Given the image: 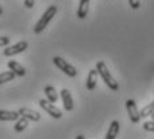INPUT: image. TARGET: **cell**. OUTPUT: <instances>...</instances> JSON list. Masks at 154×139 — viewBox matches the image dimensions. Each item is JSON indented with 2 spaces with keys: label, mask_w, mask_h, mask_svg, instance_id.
Masks as SVG:
<instances>
[{
  "label": "cell",
  "mask_w": 154,
  "mask_h": 139,
  "mask_svg": "<svg viewBox=\"0 0 154 139\" xmlns=\"http://www.w3.org/2000/svg\"><path fill=\"white\" fill-rule=\"evenodd\" d=\"M19 115L23 118H26V119L28 120H32V122H38V120H40V114L34 110H31V108H27V107H22L19 111Z\"/></svg>",
  "instance_id": "cell-8"
},
{
  "label": "cell",
  "mask_w": 154,
  "mask_h": 139,
  "mask_svg": "<svg viewBox=\"0 0 154 139\" xmlns=\"http://www.w3.org/2000/svg\"><path fill=\"white\" fill-rule=\"evenodd\" d=\"M88 5H90V0H79V7H78V15L79 19H85L88 12Z\"/></svg>",
  "instance_id": "cell-13"
},
{
  "label": "cell",
  "mask_w": 154,
  "mask_h": 139,
  "mask_svg": "<svg viewBox=\"0 0 154 139\" xmlns=\"http://www.w3.org/2000/svg\"><path fill=\"white\" fill-rule=\"evenodd\" d=\"M95 70L98 71V75L100 78L103 79V82H105V84L109 88H110L111 91H118V88H119V86H118L117 80L114 79V76L110 74V71H109L107 66L105 64V62L99 60L98 63H97V67Z\"/></svg>",
  "instance_id": "cell-1"
},
{
  "label": "cell",
  "mask_w": 154,
  "mask_h": 139,
  "mask_svg": "<svg viewBox=\"0 0 154 139\" xmlns=\"http://www.w3.org/2000/svg\"><path fill=\"white\" fill-rule=\"evenodd\" d=\"M2 15H3V8L0 7V16H2Z\"/></svg>",
  "instance_id": "cell-23"
},
{
  "label": "cell",
  "mask_w": 154,
  "mask_h": 139,
  "mask_svg": "<svg viewBox=\"0 0 154 139\" xmlns=\"http://www.w3.org/2000/svg\"><path fill=\"white\" fill-rule=\"evenodd\" d=\"M35 5V0H24V7L26 8H32Z\"/></svg>",
  "instance_id": "cell-21"
},
{
  "label": "cell",
  "mask_w": 154,
  "mask_h": 139,
  "mask_svg": "<svg viewBox=\"0 0 154 139\" xmlns=\"http://www.w3.org/2000/svg\"><path fill=\"white\" fill-rule=\"evenodd\" d=\"M8 68H10V71H12L16 76H24L26 75L24 67H23L22 64H20L19 62H16V60H10L8 62Z\"/></svg>",
  "instance_id": "cell-11"
},
{
  "label": "cell",
  "mask_w": 154,
  "mask_h": 139,
  "mask_svg": "<svg viewBox=\"0 0 154 139\" xmlns=\"http://www.w3.org/2000/svg\"><path fill=\"white\" fill-rule=\"evenodd\" d=\"M39 106L50 115V116L54 118V119H60L62 115H63V112L59 110L54 103H50L47 99H40L39 100Z\"/></svg>",
  "instance_id": "cell-4"
},
{
  "label": "cell",
  "mask_w": 154,
  "mask_h": 139,
  "mask_svg": "<svg viewBox=\"0 0 154 139\" xmlns=\"http://www.w3.org/2000/svg\"><path fill=\"white\" fill-rule=\"evenodd\" d=\"M60 98L63 100V107L66 111H72L74 108V100H72V96H71V92L67 88H63L60 91Z\"/></svg>",
  "instance_id": "cell-7"
},
{
  "label": "cell",
  "mask_w": 154,
  "mask_h": 139,
  "mask_svg": "<svg viewBox=\"0 0 154 139\" xmlns=\"http://www.w3.org/2000/svg\"><path fill=\"white\" fill-rule=\"evenodd\" d=\"M127 2H129L130 7H131L133 10H138V8L141 7V3H140V0H127Z\"/></svg>",
  "instance_id": "cell-19"
},
{
  "label": "cell",
  "mask_w": 154,
  "mask_h": 139,
  "mask_svg": "<svg viewBox=\"0 0 154 139\" xmlns=\"http://www.w3.org/2000/svg\"><path fill=\"white\" fill-rule=\"evenodd\" d=\"M52 62H54V64L62 72H64L67 76H70V78H74V76H76V74H78L75 67H74L72 64H70L67 60H64L63 58H60V56H55V58L52 59Z\"/></svg>",
  "instance_id": "cell-3"
},
{
  "label": "cell",
  "mask_w": 154,
  "mask_h": 139,
  "mask_svg": "<svg viewBox=\"0 0 154 139\" xmlns=\"http://www.w3.org/2000/svg\"><path fill=\"white\" fill-rule=\"evenodd\" d=\"M27 48H28V43L23 40V42H19V43L14 44V46H10V47H7V48H4L3 55L4 56H14V55L24 52Z\"/></svg>",
  "instance_id": "cell-6"
},
{
  "label": "cell",
  "mask_w": 154,
  "mask_h": 139,
  "mask_svg": "<svg viewBox=\"0 0 154 139\" xmlns=\"http://www.w3.org/2000/svg\"><path fill=\"white\" fill-rule=\"evenodd\" d=\"M44 94H46V98L50 103H55L59 98L58 92H56V90L52 86H46V87H44Z\"/></svg>",
  "instance_id": "cell-14"
},
{
  "label": "cell",
  "mask_w": 154,
  "mask_h": 139,
  "mask_svg": "<svg viewBox=\"0 0 154 139\" xmlns=\"http://www.w3.org/2000/svg\"><path fill=\"white\" fill-rule=\"evenodd\" d=\"M15 74L12 71H5V72H2L0 74V84H4L7 83V82H11L15 79Z\"/></svg>",
  "instance_id": "cell-17"
},
{
  "label": "cell",
  "mask_w": 154,
  "mask_h": 139,
  "mask_svg": "<svg viewBox=\"0 0 154 139\" xmlns=\"http://www.w3.org/2000/svg\"><path fill=\"white\" fill-rule=\"evenodd\" d=\"M10 44V38L8 36H0V47H5Z\"/></svg>",
  "instance_id": "cell-20"
},
{
  "label": "cell",
  "mask_w": 154,
  "mask_h": 139,
  "mask_svg": "<svg viewBox=\"0 0 154 139\" xmlns=\"http://www.w3.org/2000/svg\"><path fill=\"white\" fill-rule=\"evenodd\" d=\"M76 139H86V138H85V135L79 134V135H78V137H76Z\"/></svg>",
  "instance_id": "cell-22"
},
{
  "label": "cell",
  "mask_w": 154,
  "mask_h": 139,
  "mask_svg": "<svg viewBox=\"0 0 154 139\" xmlns=\"http://www.w3.org/2000/svg\"><path fill=\"white\" fill-rule=\"evenodd\" d=\"M126 110H127V114H129V118H130V120H131V123H134V125L140 123L141 115H140V110H138V107H137L135 100H133V99L126 100Z\"/></svg>",
  "instance_id": "cell-5"
},
{
  "label": "cell",
  "mask_w": 154,
  "mask_h": 139,
  "mask_svg": "<svg viewBox=\"0 0 154 139\" xmlns=\"http://www.w3.org/2000/svg\"><path fill=\"white\" fill-rule=\"evenodd\" d=\"M20 118L17 111H7V110H0V120L2 122H16Z\"/></svg>",
  "instance_id": "cell-9"
},
{
  "label": "cell",
  "mask_w": 154,
  "mask_h": 139,
  "mask_svg": "<svg viewBox=\"0 0 154 139\" xmlns=\"http://www.w3.org/2000/svg\"><path fill=\"white\" fill-rule=\"evenodd\" d=\"M118 132H119V122H118V120H112L110 123V127H109L105 139H115Z\"/></svg>",
  "instance_id": "cell-12"
},
{
  "label": "cell",
  "mask_w": 154,
  "mask_h": 139,
  "mask_svg": "<svg viewBox=\"0 0 154 139\" xmlns=\"http://www.w3.org/2000/svg\"><path fill=\"white\" fill-rule=\"evenodd\" d=\"M97 80H98V71L95 68L90 70L87 75V80H86V87L88 91H93L97 87Z\"/></svg>",
  "instance_id": "cell-10"
},
{
  "label": "cell",
  "mask_w": 154,
  "mask_h": 139,
  "mask_svg": "<svg viewBox=\"0 0 154 139\" xmlns=\"http://www.w3.org/2000/svg\"><path fill=\"white\" fill-rule=\"evenodd\" d=\"M28 122L29 120L28 119H26V118H23V116H20L19 119L16 120V123H15V131L16 132H22V131H24L26 128H27V126H28Z\"/></svg>",
  "instance_id": "cell-15"
},
{
  "label": "cell",
  "mask_w": 154,
  "mask_h": 139,
  "mask_svg": "<svg viewBox=\"0 0 154 139\" xmlns=\"http://www.w3.org/2000/svg\"><path fill=\"white\" fill-rule=\"evenodd\" d=\"M143 130L150 131V132H154V122L153 120H147V122H145L143 123Z\"/></svg>",
  "instance_id": "cell-18"
},
{
  "label": "cell",
  "mask_w": 154,
  "mask_h": 139,
  "mask_svg": "<svg viewBox=\"0 0 154 139\" xmlns=\"http://www.w3.org/2000/svg\"><path fill=\"white\" fill-rule=\"evenodd\" d=\"M56 12H58V7H56V5H50V7L46 10V12L42 15V17L38 20V23L35 24V27H34L35 34H40V32H43L44 28H46L47 26H48V23L52 20V17L56 15Z\"/></svg>",
  "instance_id": "cell-2"
},
{
  "label": "cell",
  "mask_w": 154,
  "mask_h": 139,
  "mask_svg": "<svg viewBox=\"0 0 154 139\" xmlns=\"http://www.w3.org/2000/svg\"><path fill=\"white\" fill-rule=\"evenodd\" d=\"M150 116H152V119H153V122H154V112H153L152 115H150Z\"/></svg>",
  "instance_id": "cell-24"
},
{
  "label": "cell",
  "mask_w": 154,
  "mask_h": 139,
  "mask_svg": "<svg viewBox=\"0 0 154 139\" xmlns=\"http://www.w3.org/2000/svg\"><path fill=\"white\" fill-rule=\"evenodd\" d=\"M153 112H154V100L142 108V110L140 111V115H141V118H147V116H150Z\"/></svg>",
  "instance_id": "cell-16"
}]
</instances>
